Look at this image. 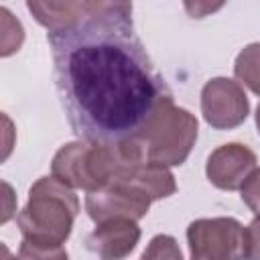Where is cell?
I'll return each instance as SVG.
<instances>
[{"label": "cell", "instance_id": "1", "mask_svg": "<svg viewBox=\"0 0 260 260\" xmlns=\"http://www.w3.org/2000/svg\"><path fill=\"white\" fill-rule=\"evenodd\" d=\"M55 87L79 140L136 138L171 98L132 22L128 2H85L71 24L47 32Z\"/></svg>", "mask_w": 260, "mask_h": 260}, {"label": "cell", "instance_id": "2", "mask_svg": "<svg viewBox=\"0 0 260 260\" xmlns=\"http://www.w3.org/2000/svg\"><path fill=\"white\" fill-rule=\"evenodd\" d=\"M144 162V152L136 140L112 144L75 140L55 152L51 173L71 189L93 193L114 183L128 181Z\"/></svg>", "mask_w": 260, "mask_h": 260}, {"label": "cell", "instance_id": "3", "mask_svg": "<svg viewBox=\"0 0 260 260\" xmlns=\"http://www.w3.org/2000/svg\"><path fill=\"white\" fill-rule=\"evenodd\" d=\"M77 213L79 199L73 189L51 175L32 183L28 201L16 215V223L26 242L63 246L71 236Z\"/></svg>", "mask_w": 260, "mask_h": 260}, {"label": "cell", "instance_id": "4", "mask_svg": "<svg viewBox=\"0 0 260 260\" xmlns=\"http://www.w3.org/2000/svg\"><path fill=\"white\" fill-rule=\"evenodd\" d=\"M197 118L173 104V98L165 100L144 130L132 138L140 144L146 162L162 167H179L191 154L197 140Z\"/></svg>", "mask_w": 260, "mask_h": 260}, {"label": "cell", "instance_id": "5", "mask_svg": "<svg viewBox=\"0 0 260 260\" xmlns=\"http://www.w3.org/2000/svg\"><path fill=\"white\" fill-rule=\"evenodd\" d=\"M191 260H246V228L236 217H201L189 223Z\"/></svg>", "mask_w": 260, "mask_h": 260}, {"label": "cell", "instance_id": "6", "mask_svg": "<svg viewBox=\"0 0 260 260\" xmlns=\"http://www.w3.org/2000/svg\"><path fill=\"white\" fill-rule=\"evenodd\" d=\"M201 114L211 128L232 130L246 122L250 100L238 81L213 77L201 89Z\"/></svg>", "mask_w": 260, "mask_h": 260}, {"label": "cell", "instance_id": "7", "mask_svg": "<svg viewBox=\"0 0 260 260\" xmlns=\"http://www.w3.org/2000/svg\"><path fill=\"white\" fill-rule=\"evenodd\" d=\"M152 199L130 183H114L106 189L85 195V211L95 221H108L114 217L142 219L150 209Z\"/></svg>", "mask_w": 260, "mask_h": 260}, {"label": "cell", "instance_id": "8", "mask_svg": "<svg viewBox=\"0 0 260 260\" xmlns=\"http://www.w3.org/2000/svg\"><path fill=\"white\" fill-rule=\"evenodd\" d=\"M256 169L258 158L252 148L240 142H228L207 156L205 175L213 187L221 191H238Z\"/></svg>", "mask_w": 260, "mask_h": 260}, {"label": "cell", "instance_id": "9", "mask_svg": "<svg viewBox=\"0 0 260 260\" xmlns=\"http://www.w3.org/2000/svg\"><path fill=\"white\" fill-rule=\"evenodd\" d=\"M138 242V223L128 217H114L98 223V228L87 236L85 246L100 260H124L130 252H134Z\"/></svg>", "mask_w": 260, "mask_h": 260}, {"label": "cell", "instance_id": "10", "mask_svg": "<svg viewBox=\"0 0 260 260\" xmlns=\"http://www.w3.org/2000/svg\"><path fill=\"white\" fill-rule=\"evenodd\" d=\"M122 183H130L134 187H138L140 191H144L152 201L171 197L177 191V183L175 177L171 173L169 167L156 165V162H144L136 169V173Z\"/></svg>", "mask_w": 260, "mask_h": 260}, {"label": "cell", "instance_id": "11", "mask_svg": "<svg viewBox=\"0 0 260 260\" xmlns=\"http://www.w3.org/2000/svg\"><path fill=\"white\" fill-rule=\"evenodd\" d=\"M234 75L240 85L260 95V43H250L238 53Z\"/></svg>", "mask_w": 260, "mask_h": 260}, {"label": "cell", "instance_id": "12", "mask_svg": "<svg viewBox=\"0 0 260 260\" xmlns=\"http://www.w3.org/2000/svg\"><path fill=\"white\" fill-rule=\"evenodd\" d=\"M140 260H183V254L173 236L158 234L148 242Z\"/></svg>", "mask_w": 260, "mask_h": 260}, {"label": "cell", "instance_id": "13", "mask_svg": "<svg viewBox=\"0 0 260 260\" xmlns=\"http://www.w3.org/2000/svg\"><path fill=\"white\" fill-rule=\"evenodd\" d=\"M0 14H2V30H4L0 53H2V57H8L20 49V45L24 41V30H22V24L16 18H12L8 8H0Z\"/></svg>", "mask_w": 260, "mask_h": 260}, {"label": "cell", "instance_id": "14", "mask_svg": "<svg viewBox=\"0 0 260 260\" xmlns=\"http://www.w3.org/2000/svg\"><path fill=\"white\" fill-rule=\"evenodd\" d=\"M14 260H69L63 246H39L22 240Z\"/></svg>", "mask_w": 260, "mask_h": 260}, {"label": "cell", "instance_id": "15", "mask_svg": "<svg viewBox=\"0 0 260 260\" xmlns=\"http://www.w3.org/2000/svg\"><path fill=\"white\" fill-rule=\"evenodd\" d=\"M240 197H242V201L248 205V209L252 211V213H256V215H260V169H256L250 177H248V181L244 183V187L240 189Z\"/></svg>", "mask_w": 260, "mask_h": 260}, {"label": "cell", "instance_id": "16", "mask_svg": "<svg viewBox=\"0 0 260 260\" xmlns=\"http://www.w3.org/2000/svg\"><path fill=\"white\" fill-rule=\"evenodd\" d=\"M246 260H260V215L246 228Z\"/></svg>", "mask_w": 260, "mask_h": 260}, {"label": "cell", "instance_id": "17", "mask_svg": "<svg viewBox=\"0 0 260 260\" xmlns=\"http://www.w3.org/2000/svg\"><path fill=\"white\" fill-rule=\"evenodd\" d=\"M2 260H12V256H10V252H8L6 246H2Z\"/></svg>", "mask_w": 260, "mask_h": 260}, {"label": "cell", "instance_id": "18", "mask_svg": "<svg viewBox=\"0 0 260 260\" xmlns=\"http://www.w3.org/2000/svg\"><path fill=\"white\" fill-rule=\"evenodd\" d=\"M256 128H258V134H260V104L256 108Z\"/></svg>", "mask_w": 260, "mask_h": 260}]
</instances>
